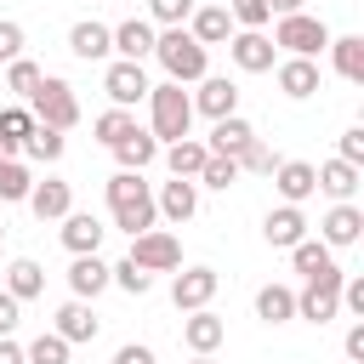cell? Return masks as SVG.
Wrapping results in <instances>:
<instances>
[{
    "label": "cell",
    "mask_w": 364,
    "mask_h": 364,
    "mask_svg": "<svg viewBox=\"0 0 364 364\" xmlns=\"http://www.w3.org/2000/svg\"><path fill=\"white\" fill-rule=\"evenodd\" d=\"M108 40H114V57H119V63L154 57V23H142V17H125L119 28H108Z\"/></svg>",
    "instance_id": "e0dca14e"
},
{
    "label": "cell",
    "mask_w": 364,
    "mask_h": 364,
    "mask_svg": "<svg viewBox=\"0 0 364 364\" xmlns=\"http://www.w3.org/2000/svg\"><path fill=\"white\" fill-rule=\"evenodd\" d=\"M273 165H279V154H273V148H267L262 136H256V142H250V148L239 154V171H256V176H273Z\"/></svg>",
    "instance_id": "7bdbcfd3"
},
{
    "label": "cell",
    "mask_w": 364,
    "mask_h": 364,
    "mask_svg": "<svg viewBox=\"0 0 364 364\" xmlns=\"http://www.w3.org/2000/svg\"><path fill=\"white\" fill-rule=\"evenodd\" d=\"M28 114H34V125L74 131V125H80V97H74V85H68V80L46 74V80H40V91L28 97Z\"/></svg>",
    "instance_id": "5b68a950"
},
{
    "label": "cell",
    "mask_w": 364,
    "mask_h": 364,
    "mask_svg": "<svg viewBox=\"0 0 364 364\" xmlns=\"http://www.w3.org/2000/svg\"><path fill=\"white\" fill-rule=\"evenodd\" d=\"M0 159H17V148H11V142H6V136H0Z\"/></svg>",
    "instance_id": "f5cc1de1"
},
{
    "label": "cell",
    "mask_w": 364,
    "mask_h": 364,
    "mask_svg": "<svg viewBox=\"0 0 364 364\" xmlns=\"http://www.w3.org/2000/svg\"><path fill=\"white\" fill-rule=\"evenodd\" d=\"M256 318L262 324H290L296 318V290L290 284H262L256 290Z\"/></svg>",
    "instance_id": "4dcf8cb0"
},
{
    "label": "cell",
    "mask_w": 364,
    "mask_h": 364,
    "mask_svg": "<svg viewBox=\"0 0 364 364\" xmlns=\"http://www.w3.org/2000/svg\"><path fill=\"white\" fill-rule=\"evenodd\" d=\"M17 324H23V301H17V296H6V290H0V336H11V330H17Z\"/></svg>",
    "instance_id": "7dc6e473"
},
{
    "label": "cell",
    "mask_w": 364,
    "mask_h": 364,
    "mask_svg": "<svg viewBox=\"0 0 364 364\" xmlns=\"http://www.w3.org/2000/svg\"><path fill=\"white\" fill-rule=\"evenodd\" d=\"M0 364H28V358H23V347H17L11 336H0Z\"/></svg>",
    "instance_id": "f907efd6"
},
{
    "label": "cell",
    "mask_w": 364,
    "mask_h": 364,
    "mask_svg": "<svg viewBox=\"0 0 364 364\" xmlns=\"http://www.w3.org/2000/svg\"><path fill=\"white\" fill-rule=\"evenodd\" d=\"M63 148H68V136H63V131H51V125H34V131H28V142H23V154H28V159H46V165H51V159H63Z\"/></svg>",
    "instance_id": "e575fe53"
},
{
    "label": "cell",
    "mask_w": 364,
    "mask_h": 364,
    "mask_svg": "<svg viewBox=\"0 0 364 364\" xmlns=\"http://www.w3.org/2000/svg\"><path fill=\"white\" fill-rule=\"evenodd\" d=\"M341 307L364 318V279H341Z\"/></svg>",
    "instance_id": "c3c4849f"
},
{
    "label": "cell",
    "mask_w": 364,
    "mask_h": 364,
    "mask_svg": "<svg viewBox=\"0 0 364 364\" xmlns=\"http://www.w3.org/2000/svg\"><path fill=\"white\" fill-rule=\"evenodd\" d=\"M210 6H233V0H210Z\"/></svg>",
    "instance_id": "11a10c76"
},
{
    "label": "cell",
    "mask_w": 364,
    "mask_h": 364,
    "mask_svg": "<svg viewBox=\"0 0 364 364\" xmlns=\"http://www.w3.org/2000/svg\"><path fill=\"white\" fill-rule=\"evenodd\" d=\"M250 142H256V125H250L245 114H228V119H216V125H210V136H205V148H210L216 159H239Z\"/></svg>",
    "instance_id": "4fadbf2b"
},
{
    "label": "cell",
    "mask_w": 364,
    "mask_h": 364,
    "mask_svg": "<svg viewBox=\"0 0 364 364\" xmlns=\"http://www.w3.org/2000/svg\"><path fill=\"white\" fill-rule=\"evenodd\" d=\"M57 233H63V250H68V256H97V250H102V233H108V228H102V222H97L91 210H68Z\"/></svg>",
    "instance_id": "2e32d148"
},
{
    "label": "cell",
    "mask_w": 364,
    "mask_h": 364,
    "mask_svg": "<svg viewBox=\"0 0 364 364\" xmlns=\"http://www.w3.org/2000/svg\"><path fill=\"white\" fill-rule=\"evenodd\" d=\"M159 154H165V165H171V176H188V182H193V176H199V165L210 159V148H205L199 136H182V142H165Z\"/></svg>",
    "instance_id": "f546056e"
},
{
    "label": "cell",
    "mask_w": 364,
    "mask_h": 364,
    "mask_svg": "<svg viewBox=\"0 0 364 364\" xmlns=\"http://www.w3.org/2000/svg\"><path fill=\"white\" fill-rule=\"evenodd\" d=\"M341 353H347V364H364V318H353V324H347V341H341Z\"/></svg>",
    "instance_id": "bcb514c9"
},
{
    "label": "cell",
    "mask_w": 364,
    "mask_h": 364,
    "mask_svg": "<svg viewBox=\"0 0 364 364\" xmlns=\"http://www.w3.org/2000/svg\"><path fill=\"white\" fill-rule=\"evenodd\" d=\"M102 91H108V102L114 108H136V102H148V91H154V80H148V68L142 63H108V74H102Z\"/></svg>",
    "instance_id": "52a82bcc"
},
{
    "label": "cell",
    "mask_w": 364,
    "mask_h": 364,
    "mask_svg": "<svg viewBox=\"0 0 364 364\" xmlns=\"http://www.w3.org/2000/svg\"><path fill=\"white\" fill-rule=\"evenodd\" d=\"M108 284H119L125 296H148V290H154V273H142V267L125 256V262H114V267H108Z\"/></svg>",
    "instance_id": "74e56055"
},
{
    "label": "cell",
    "mask_w": 364,
    "mask_h": 364,
    "mask_svg": "<svg viewBox=\"0 0 364 364\" xmlns=\"http://www.w3.org/2000/svg\"><path fill=\"white\" fill-rule=\"evenodd\" d=\"M40 80H46V68H40V63H28V57H17V63H6V68H0V91H11L17 102H28V97L40 91Z\"/></svg>",
    "instance_id": "1f68e13d"
},
{
    "label": "cell",
    "mask_w": 364,
    "mask_h": 364,
    "mask_svg": "<svg viewBox=\"0 0 364 364\" xmlns=\"http://www.w3.org/2000/svg\"><path fill=\"white\" fill-rule=\"evenodd\" d=\"M336 159H347V165H364V125H347V131H341V148H336Z\"/></svg>",
    "instance_id": "f6af8a7d"
},
{
    "label": "cell",
    "mask_w": 364,
    "mask_h": 364,
    "mask_svg": "<svg viewBox=\"0 0 364 364\" xmlns=\"http://www.w3.org/2000/svg\"><path fill=\"white\" fill-rule=\"evenodd\" d=\"M216 267H182L176 279H171V301L182 307V313H199V307H210V296H216Z\"/></svg>",
    "instance_id": "30bf717a"
},
{
    "label": "cell",
    "mask_w": 364,
    "mask_h": 364,
    "mask_svg": "<svg viewBox=\"0 0 364 364\" xmlns=\"http://www.w3.org/2000/svg\"><path fill=\"white\" fill-rule=\"evenodd\" d=\"M114 159H119V171H148V165L159 159V142H154V131H148V125H131V131L114 142Z\"/></svg>",
    "instance_id": "603a6c76"
},
{
    "label": "cell",
    "mask_w": 364,
    "mask_h": 364,
    "mask_svg": "<svg viewBox=\"0 0 364 364\" xmlns=\"http://www.w3.org/2000/svg\"><path fill=\"white\" fill-rule=\"evenodd\" d=\"M6 296H17V301H34L40 290H46V267L34 262V256H17L11 267H6V284H0Z\"/></svg>",
    "instance_id": "f1b7e54d"
},
{
    "label": "cell",
    "mask_w": 364,
    "mask_h": 364,
    "mask_svg": "<svg viewBox=\"0 0 364 364\" xmlns=\"http://www.w3.org/2000/svg\"><path fill=\"white\" fill-rule=\"evenodd\" d=\"M301 6H307V0H267V11H273V17H290V11H301Z\"/></svg>",
    "instance_id": "816d5d0a"
},
{
    "label": "cell",
    "mask_w": 364,
    "mask_h": 364,
    "mask_svg": "<svg viewBox=\"0 0 364 364\" xmlns=\"http://www.w3.org/2000/svg\"><path fill=\"white\" fill-rule=\"evenodd\" d=\"M228 57H233V68H239V74H267L279 51H273V40H267V34H256V28H233Z\"/></svg>",
    "instance_id": "ba28073f"
},
{
    "label": "cell",
    "mask_w": 364,
    "mask_h": 364,
    "mask_svg": "<svg viewBox=\"0 0 364 364\" xmlns=\"http://www.w3.org/2000/svg\"><path fill=\"white\" fill-rule=\"evenodd\" d=\"M273 74H279V91L290 102H301V97L318 91V63H307V57H284V63H273Z\"/></svg>",
    "instance_id": "d4e9b609"
},
{
    "label": "cell",
    "mask_w": 364,
    "mask_h": 364,
    "mask_svg": "<svg viewBox=\"0 0 364 364\" xmlns=\"http://www.w3.org/2000/svg\"><path fill=\"white\" fill-rule=\"evenodd\" d=\"M131 125H136V119H131V108H108V114H97V119H91V136H97L102 148H114Z\"/></svg>",
    "instance_id": "8d00e7d4"
},
{
    "label": "cell",
    "mask_w": 364,
    "mask_h": 364,
    "mask_svg": "<svg viewBox=\"0 0 364 364\" xmlns=\"http://www.w3.org/2000/svg\"><path fill=\"white\" fill-rule=\"evenodd\" d=\"M336 313H341V290H336V284H313V279H307V284L296 290V318H307V324H330Z\"/></svg>",
    "instance_id": "ffe728a7"
},
{
    "label": "cell",
    "mask_w": 364,
    "mask_h": 364,
    "mask_svg": "<svg viewBox=\"0 0 364 364\" xmlns=\"http://www.w3.org/2000/svg\"><path fill=\"white\" fill-rule=\"evenodd\" d=\"M0 239H6V222H0Z\"/></svg>",
    "instance_id": "9f6ffc18"
},
{
    "label": "cell",
    "mask_w": 364,
    "mask_h": 364,
    "mask_svg": "<svg viewBox=\"0 0 364 364\" xmlns=\"http://www.w3.org/2000/svg\"><path fill=\"white\" fill-rule=\"evenodd\" d=\"M28 188H34L28 165H23V159H0V205H23Z\"/></svg>",
    "instance_id": "836d02e7"
},
{
    "label": "cell",
    "mask_w": 364,
    "mask_h": 364,
    "mask_svg": "<svg viewBox=\"0 0 364 364\" xmlns=\"http://www.w3.org/2000/svg\"><path fill=\"white\" fill-rule=\"evenodd\" d=\"M51 330H57L68 347H74V341H97V313H91V301H63Z\"/></svg>",
    "instance_id": "83f0119b"
},
{
    "label": "cell",
    "mask_w": 364,
    "mask_h": 364,
    "mask_svg": "<svg viewBox=\"0 0 364 364\" xmlns=\"http://www.w3.org/2000/svg\"><path fill=\"white\" fill-rule=\"evenodd\" d=\"M318 239H324L330 250L358 245V239H364V210H358V205H330L324 222H318Z\"/></svg>",
    "instance_id": "9a60e30c"
},
{
    "label": "cell",
    "mask_w": 364,
    "mask_h": 364,
    "mask_svg": "<svg viewBox=\"0 0 364 364\" xmlns=\"http://www.w3.org/2000/svg\"><path fill=\"white\" fill-rule=\"evenodd\" d=\"M148 131H154V142L165 148V142H182L188 131H193V97L182 91V85H154L148 91Z\"/></svg>",
    "instance_id": "3957f363"
},
{
    "label": "cell",
    "mask_w": 364,
    "mask_h": 364,
    "mask_svg": "<svg viewBox=\"0 0 364 364\" xmlns=\"http://www.w3.org/2000/svg\"><path fill=\"white\" fill-rule=\"evenodd\" d=\"M154 57H159V68L171 74V85H199V80L210 74V51H205L188 28H165V34H154Z\"/></svg>",
    "instance_id": "7a4b0ae2"
},
{
    "label": "cell",
    "mask_w": 364,
    "mask_h": 364,
    "mask_svg": "<svg viewBox=\"0 0 364 364\" xmlns=\"http://www.w3.org/2000/svg\"><path fill=\"white\" fill-rule=\"evenodd\" d=\"M131 262H136L142 273H176V267H182V245H176V233L148 228V233L131 239Z\"/></svg>",
    "instance_id": "8992f818"
},
{
    "label": "cell",
    "mask_w": 364,
    "mask_h": 364,
    "mask_svg": "<svg viewBox=\"0 0 364 364\" xmlns=\"http://www.w3.org/2000/svg\"><path fill=\"white\" fill-rule=\"evenodd\" d=\"M68 51H74L80 63H102V57H114L108 23H91V17H80V23L68 28Z\"/></svg>",
    "instance_id": "7402d4cb"
},
{
    "label": "cell",
    "mask_w": 364,
    "mask_h": 364,
    "mask_svg": "<svg viewBox=\"0 0 364 364\" xmlns=\"http://www.w3.org/2000/svg\"><path fill=\"white\" fill-rule=\"evenodd\" d=\"M239 176H245V171H239V159H216V154H210V159L199 165V176H193V182H199V188H216V193H228Z\"/></svg>",
    "instance_id": "d590c367"
},
{
    "label": "cell",
    "mask_w": 364,
    "mask_h": 364,
    "mask_svg": "<svg viewBox=\"0 0 364 364\" xmlns=\"http://www.w3.org/2000/svg\"><path fill=\"white\" fill-rule=\"evenodd\" d=\"M23 358H28V364H68V341H63L57 330H46V336H34V341L23 347Z\"/></svg>",
    "instance_id": "ab89813d"
},
{
    "label": "cell",
    "mask_w": 364,
    "mask_h": 364,
    "mask_svg": "<svg viewBox=\"0 0 364 364\" xmlns=\"http://www.w3.org/2000/svg\"><path fill=\"white\" fill-rule=\"evenodd\" d=\"M188 34H193L205 51H210V46H228V40H233V17H228V6H193Z\"/></svg>",
    "instance_id": "44dd1931"
},
{
    "label": "cell",
    "mask_w": 364,
    "mask_h": 364,
    "mask_svg": "<svg viewBox=\"0 0 364 364\" xmlns=\"http://www.w3.org/2000/svg\"><path fill=\"white\" fill-rule=\"evenodd\" d=\"M114 364H159V358H154V347H142V341H125V347L114 353Z\"/></svg>",
    "instance_id": "681fc988"
},
{
    "label": "cell",
    "mask_w": 364,
    "mask_h": 364,
    "mask_svg": "<svg viewBox=\"0 0 364 364\" xmlns=\"http://www.w3.org/2000/svg\"><path fill=\"white\" fill-rule=\"evenodd\" d=\"M290 262H296L301 279H318V273L336 267V250H330L324 239H301V245H290Z\"/></svg>",
    "instance_id": "d6a6232c"
},
{
    "label": "cell",
    "mask_w": 364,
    "mask_h": 364,
    "mask_svg": "<svg viewBox=\"0 0 364 364\" xmlns=\"http://www.w3.org/2000/svg\"><path fill=\"white\" fill-rule=\"evenodd\" d=\"M154 210L165 216V222H193V210H199V182H188V176H171V182H159V193H154Z\"/></svg>",
    "instance_id": "8fae6325"
},
{
    "label": "cell",
    "mask_w": 364,
    "mask_h": 364,
    "mask_svg": "<svg viewBox=\"0 0 364 364\" xmlns=\"http://www.w3.org/2000/svg\"><path fill=\"white\" fill-rule=\"evenodd\" d=\"M262 239H267L273 250H290V245H301V239H307V216H301V205H279V210H267V222H262Z\"/></svg>",
    "instance_id": "d6986e66"
},
{
    "label": "cell",
    "mask_w": 364,
    "mask_h": 364,
    "mask_svg": "<svg viewBox=\"0 0 364 364\" xmlns=\"http://www.w3.org/2000/svg\"><path fill=\"white\" fill-rule=\"evenodd\" d=\"M228 17H233V28H256V34H262V28L273 23L267 0H233V6H228Z\"/></svg>",
    "instance_id": "60d3db41"
},
{
    "label": "cell",
    "mask_w": 364,
    "mask_h": 364,
    "mask_svg": "<svg viewBox=\"0 0 364 364\" xmlns=\"http://www.w3.org/2000/svg\"><path fill=\"white\" fill-rule=\"evenodd\" d=\"M273 51H290V57H318V51H330V28L313 17V11H290V17H279L273 23Z\"/></svg>",
    "instance_id": "277c9868"
},
{
    "label": "cell",
    "mask_w": 364,
    "mask_h": 364,
    "mask_svg": "<svg viewBox=\"0 0 364 364\" xmlns=\"http://www.w3.org/2000/svg\"><path fill=\"white\" fill-rule=\"evenodd\" d=\"M23 205H28L40 222H63V216L74 210V188H68L63 176H46V182H34V188H28V199H23Z\"/></svg>",
    "instance_id": "5bb4252c"
},
{
    "label": "cell",
    "mask_w": 364,
    "mask_h": 364,
    "mask_svg": "<svg viewBox=\"0 0 364 364\" xmlns=\"http://www.w3.org/2000/svg\"><path fill=\"white\" fill-rule=\"evenodd\" d=\"M330 63L347 85H364V34H330Z\"/></svg>",
    "instance_id": "4316f807"
},
{
    "label": "cell",
    "mask_w": 364,
    "mask_h": 364,
    "mask_svg": "<svg viewBox=\"0 0 364 364\" xmlns=\"http://www.w3.org/2000/svg\"><path fill=\"white\" fill-rule=\"evenodd\" d=\"M68 290H74V301L102 296V290H108V262H102V256H74V262H68Z\"/></svg>",
    "instance_id": "484cf974"
},
{
    "label": "cell",
    "mask_w": 364,
    "mask_h": 364,
    "mask_svg": "<svg viewBox=\"0 0 364 364\" xmlns=\"http://www.w3.org/2000/svg\"><path fill=\"white\" fill-rule=\"evenodd\" d=\"M313 182H318V193H330L336 205H353V193H358V165L324 159V165H313Z\"/></svg>",
    "instance_id": "cb8c5ba5"
},
{
    "label": "cell",
    "mask_w": 364,
    "mask_h": 364,
    "mask_svg": "<svg viewBox=\"0 0 364 364\" xmlns=\"http://www.w3.org/2000/svg\"><path fill=\"white\" fill-rule=\"evenodd\" d=\"M193 364H216V358H193Z\"/></svg>",
    "instance_id": "db71d44e"
},
{
    "label": "cell",
    "mask_w": 364,
    "mask_h": 364,
    "mask_svg": "<svg viewBox=\"0 0 364 364\" xmlns=\"http://www.w3.org/2000/svg\"><path fill=\"white\" fill-rule=\"evenodd\" d=\"M222 341H228V324H222L210 307H199V313H188V318H182V347H188L193 358H210Z\"/></svg>",
    "instance_id": "7c38bea8"
},
{
    "label": "cell",
    "mask_w": 364,
    "mask_h": 364,
    "mask_svg": "<svg viewBox=\"0 0 364 364\" xmlns=\"http://www.w3.org/2000/svg\"><path fill=\"white\" fill-rule=\"evenodd\" d=\"M17 57H23V23L0 17V68H6V63H17Z\"/></svg>",
    "instance_id": "ee69618b"
},
{
    "label": "cell",
    "mask_w": 364,
    "mask_h": 364,
    "mask_svg": "<svg viewBox=\"0 0 364 364\" xmlns=\"http://www.w3.org/2000/svg\"><path fill=\"white\" fill-rule=\"evenodd\" d=\"M193 97V114H205L210 125L216 119H228V114H239V85L233 80H222V74H205L199 80V91H188Z\"/></svg>",
    "instance_id": "9c48e42d"
},
{
    "label": "cell",
    "mask_w": 364,
    "mask_h": 364,
    "mask_svg": "<svg viewBox=\"0 0 364 364\" xmlns=\"http://www.w3.org/2000/svg\"><path fill=\"white\" fill-rule=\"evenodd\" d=\"M148 11H154V23H165V28H188L193 0H148Z\"/></svg>",
    "instance_id": "b9f144b4"
},
{
    "label": "cell",
    "mask_w": 364,
    "mask_h": 364,
    "mask_svg": "<svg viewBox=\"0 0 364 364\" xmlns=\"http://www.w3.org/2000/svg\"><path fill=\"white\" fill-rule=\"evenodd\" d=\"M28 131H34V114L23 108V102H11V108H0V136L23 154V142H28Z\"/></svg>",
    "instance_id": "f35d334b"
},
{
    "label": "cell",
    "mask_w": 364,
    "mask_h": 364,
    "mask_svg": "<svg viewBox=\"0 0 364 364\" xmlns=\"http://www.w3.org/2000/svg\"><path fill=\"white\" fill-rule=\"evenodd\" d=\"M273 188H279V199H284V205H301V199H313V193H318V182H313V165H307V159H279V165H273Z\"/></svg>",
    "instance_id": "ac0fdd59"
},
{
    "label": "cell",
    "mask_w": 364,
    "mask_h": 364,
    "mask_svg": "<svg viewBox=\"0 0 364 364\" xmlns=\"http://www.w3.org/2000/svg\"><path fill=\"white\" fill-rule=\"evenodd\" d=\"M108 210H114V228H125L131 239L148 233V228L159 222L154 188L142 182V171H114V176H108Z\"/></svg>",
    "instance_id": "6da1fadb"
}]
</instances>
